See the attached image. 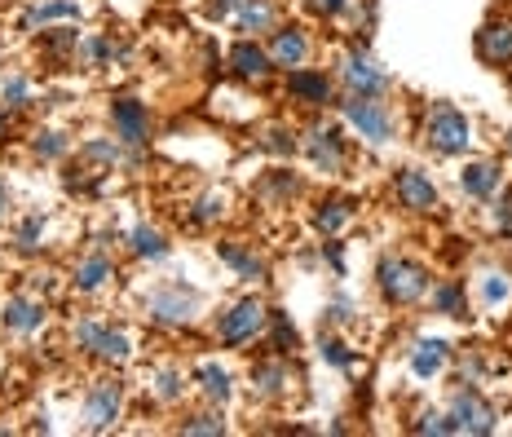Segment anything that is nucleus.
Listing matches in <instances>:
<instances>
[{
    "label": "nucleus",
    "instance_id": "39",
    "mask_svg": "<svg viewBox=\"0 0 512 437\" xmlns=\"http://www.w3.org/2000/svg\"><path fill=\"white\" fill-rule=\"evenodd\" d=\"M181 433H208V437H217V433H226V420H221V415H190V420L181 424Z\"/></svg>",
    "mask_w": 512,
    "mask_h": 437
},
{
    "label": "nucleus",
    "instance_id": "19",
    "mask_svg": "<svg viewBox=\"0 0 512 437\" xmlns=\"http://www.w3.org/2000/svg\"><path fill=\"white\" fill-rule=\"evenodd\" d=\"M287 385H292V371H287L283 354L252 367V393L256 398H279V393H287Z\"/></svg>",
    "mask_w": 512,
    "mask_h": 437
},
{
    "label": "nucleus",
    "instance_id": "23",
    "mask_svg": "<svg viewBox=\"0 0 512 437\" xmlns=\"http://www.w3.org/2000/svg\"><path fill=\"white\" fill-rule=\"evenodd\" d=\"M221 261L230 265L234 274H239V279H248V283H261L265 279V261L256 257L252 248H243V243H221Z\"/></svg>",
    "mask_w": 512,
    "mask_h": 437
},
{
    "label": "nucleus",
    "instance_id": "42",
    "mask_svg": "<svg viewBox=\"0 0 512 437\" xmlns=\"http://www.w3.org/2000/svg\"><path fill=\"white\" fill-rule=\"evenodd\" d=\"M84 155L98 159V164H115V159H120V146H115V142H89V146H84Z\"/></svg>",
    "mask_w": 512,
    "mask_h": 437
},
{
    "label": "nucleus",
    "instance_id": "26",
    "mask_svg": "<svg viewBox=\"0 0 512 437\" xmlns=\"http://www.w3.org/2000/svg\"><path fill=\"white\" fill-rule=\"evenodd\" d=\"M106 279H115V265L106 252H89L80 265H76V287L80 292H98V287H106Z\"/></svg>",
    "mask_w": 512,
    "mask_h": 437
},
{
    "label": "nucleus",
    "instance_id": "18",
    "mask_svg": "<svg viewBox=\"0 0 512 437\" xmlns=\"http://www.w3.org/2000/svg\"><path fill=\"white\" fill-rule=\"evenodd\" d=\"M499 181H504V168L495 164V159H473V164H464L460 173V186L468 199H490L499 190Z\"/></svg>",
    "mask_w": 512,
    "mask_h": 437
},
{
    "label": "nucleus",
    "instance_id": "9",
    "mask_svg": "<svg viewBox=\"0 0 512 437\" xmlns=\"http://www.w3.org/2000/svg\"><path fill=\"white\" fill-rule=\"evenodd\" d=\"M451 424H455V433H473V437H486V433H495V407L482 398L477 389H455L451 393Z\"/></svg>",
    "mask_w": 512,
    "mask_h": 437
},
{
    "label": "nucleus",
    "instance_id": "43",
    "mask_svg": "<svg viewBox=\"0 0 512 437\" xmlns=\"http://www.w3.org/2000/svg\"><path fill=\"white\" fill-rule=\"evenodd\" d=\"M305 5L314 9L318 18H336V14H345V5H349V0H305Z\"/></svg>",
    "mask_w": 512,
    "mask_h": 437
},
{
    "label": "nucleus",
    "instance_id": "27",
    "mask_svg": "<svg viewBox=\"0 0 512 437\" xmlns=\"http://www.w3.org/2000/svg\"><path fill=\"white\" fill-rule=\"evenodd\" d=\"M433 309L446 318H468V292L460 279H446V283H433Z\"/></svg>",
    "mask_w": 512,
    "mask_h": 437
},
{
    "label": "nucleus",
    "instance_id": "2",
    "mask_svg": "<svg viewBox=\"0 0 512 437\" xmlns=\"http://www.w3.org/2000/svg\"><path fill=\"white\" fill-rule=\"evenodd\" d=\"M424 142L433 146L437 155H464L473 146V124L460 106L451 102H433L429 115H424Z\"/></svg>",
    "mask_w": 512,
    "mask_h": 437
},
{
    "label": "nucleus",
    "instance_id": "6",
    "mask_svg": "<svg viewBox=\"0 0 512 437\" xmlns=\"http://www.w3.org/2000/svg\"><path fill=\"white\" fill-rule=\"evenodd\" d=\"M76 345L84 349V354H93L98 362H111V367H120V362L133 358V340H128L124 332H115V327L98 323V318L76 323Z\"/></svg>",
    "mask_w": 512,
    "mask_h": 437
},
{
    "label": "nucleus",
    "instance_id": "38",
    "mask_svg": "<svg viewBox=\"0 0 512 437\" xmlns=\"http://www.w3.org/2000/svg\"><path fill=\"white\" fill-rule=\"evenodd\" d=\"M261 146H265V151H274V155H292L296 151V137H292V129H283V124H279V129H270L261 137Z\"/></svg>",
    "mask_w": 512,
    "mask_h": 437
},
{
    "label": "nucleus",
    "instance_id": "37",
    "mask_svg": "<svg viewBox=\"0 0 512 437\" xmlns=\"http://www.w3.org/2000/svg\"><path fill=\"white\" fill-rule=\"evenodd\" d=\"M411 433H437V437H446V433H455V424H451V415H442V411H424L420 420L411 424Z\"/></svg>",
    "mask_w": 512,
    "mask_h": 437
},
{
    "label": "nucleus",
    "instance_id": "31",
    "mask_svg": "<svg viewBox=\"0 0 512 437\" xmlns=\"http://www.w3.org/2000/svg\"><path fill=\"white\" fill-rule=\"evenodd\" d=\"M270 332H274V354H296V345H301V340H296V327H292V318L287 314H279V309H270Z\"/></svg>",
    "mask_w": 512,
    "mask_h": 437
},
{
    "label": "nucleus",
    "instance_id": "47",
    "mask_svg": "<svg viewBox=\"0 0 512 437\" xmlns=\"http://www.w3.org/2000/svg\"><path fill=\"white\" fill-rule=\"evenodd\" d=\"M5 208H9V186L0 181V217H5Z\"/></svg>",
    "mask_w": 512,
    "mask_h": 437
},
{
    "label": "nucleus",
    "instance_id": "7",
    "mask_svg": "<svg viewBox=\"0 0 512 437\" xmlns=\"http://www.w3.org/2000/svg\"><path fill=\"white\" fill-rule=\"evenodd\" d=\"M124 411V385L111 376L93 380L89 393H84V429L89 433H106Z\"/></svg>",
    "mask_w": 512,
    "mask_h": 437
},
{
    "label": "nucleus",
    "instance_id": "1",
    "mask_svg": "<svg viewBox=\"0 0 512 437\" xmlns=\"http://www.w3.org/2000/svg\"><path fill=\"white\" fill-rule=\"evenodd\" d=\"M376 283H380V292L389 305H415L429 296L433 274H429V265H420L411 257H384L380 270H376Z\"/></svg>",
    "mask_w": 512,
    "mask_h": 437
},
{
    "label": "nucleus",
    "instance_id": "13",
    "mask_svg": "<svg viewBox=\"0 0 512 437\" xmlns=\"http://www.w3.org/2000/svg\"><path fill=\"white\" fill-rule=\"evenodd\" d=\"M265 53H270L274 67H287V71L305 67V58H309V36H305V27H296V23L274 27V31H270V45H265Z\"/></svg>",
    "mask_w": 512,
    "mask_h": 437
},
{
    "label": "nucleus",
    "instance_id": "44",
    "mask_svg": "<svg viewBox=\"0 0 512 437\" xmlns=\"http://www.w3.org/2000/svg\"><path fill=\"white\" fill-rule=\"evenodd\" d=\"M234 5H239V0H212V5H208V18H230Z\"/></svg>",
    "mask_w": 512,
    "mask_h": 437
},
{
    "label": "nucleus",
    "instance_id": "46",
    "mask_svg": "<svg viewBox=\"0 0 512 437\" xmlns=\"http://www.w3.org/2000/svg\"><path fill=\"white\" fill-rule=\"evenodd\" d=\"M5 137H9V111L0 106V142H5Z\"/></svg>",
    "mask_w": 512,
    "mask_h": 437
},
{
    "label": "nucleus",
    "instance_id": "30",
    "mask_svg": "<svg viewBox=\"0 0 512 437\" xmlns=\"http://www.w3.org/2000/svg\"><path fill=\"white\" fill-rule=\"evenodd\" d=\"M230 212V199H226V190H208L204 199H199L195 208H190V221L195 226H212V221H221Z\"/></svg>",
    "mask_w": 512,
    "mask_h": 437
},
{
    "label": "nucleus",
    "instance_id": "40",
    "mask_svg": "<svg viewBox=\"0 0 512 437\" xmlns=\"http://www.w3.org/2000/svg\"><path fill=\"white\" fill-rule=\"evenodd\" d=\"M27 98H31L27 76H5V102L9 106H27Z\"/></svg>",
    "mask_w": 512,
    "mask_h": 437
},
{
    "label": "nucleus",
    "instance_id": "11",
    "mask_svg": "<svg viewBox=\"0 0 512 437\" xmlns=\"http://www.w3.org/2000/svg\"><path fill=\"white\" fill-rule=\"evenodd\" d=\"M473 53L482 67H495V71L512 67V18H490L473 36Z\"/></svg>",
    "mask_w": 512,
    "mask_h": 437
},
{
    "label": "nucleus",
    "instance_id": "22",
    "mask_svg": "<svg viewBox=\"0 0 512 437\" xmlns=\"http://www.w3.org/2000/svg\"><path fill=\"white\" fill-rule=\"evenodd\" d=\"M234 18H239V31H256V36L279 27L274 0H239V5H234Z\"/></svg>",
    "mask_w": 512,
    "mask_h": 437
},
{
    "label": "nucleus",
    "instance_id": "28",
    "mask_svg": "<svg viewBox=\"0 0 512 437\" xmlns=\"http://www.w3.org/2000/svg\"><path fill=\"white\" fill-rule=\"evenodd\" d=\"M115 58H120L115 40H106V36H80L76 40V62L80 67H111Z\"/></svg>",
    "mask_w": 512,
    "mask_h": 437
},
{
    "label": "nucleus",
    "instance_id": "45",
    "mask_svg": "<svg viewBox=\"0 0 512 437\" xmlns=\"http://www.w3.org/2000/svg\"><path fill=\"white\" fill-rule=\"evenodd\" d=\"M327 261H332L336 274H345V257H340V243H327Z\"/></svg>",
    "mask_w": 512,
    "mask_h": 437
},
{
    "label": "nucleus",
    "instance_id": "32",
    "mask_svg": "<svg viewBox=\"0 0 512 437\" xmlns=\"http://www.w3.org/2000/svg\"><path fill=\"white\" fill-rule=\"evenodd\" d=\"M477 296H482V305H504L508 296H512V283H508V274H499V270H490L482 274V283H477Z\"/></svg>",
    "mask_w": 512,
    "mask_h": 437
},
{
    "label": "nucleus",
    "instance_id": "14",
    "mask_svg": "<svg viewBox=\"0 0 512 437\" xmlns=\"http://www.w3.org/2000/svg\"><path fill=\"white\" fill-rule=\"evenodd\" d=\"M393 195H398V204L411 208V212H433L437 208V186L420 173V168H398V177H393Z\"/></svg>",
    "mask_w": 512,
    "mask_h": 437
},
{
    "label": "nucleus",
    "instance_id": "15",
    "mask_svg": "<svg viewBox=\"0 0 512 437\" xmlns=\"http://www.w3.org/2000/svg\"><path fill=\"white\" fill-rule=\"evenodd\" d=\"M336 93L332 76H323V71H309V67H296L287 71V98H296L301 106H327Z\"/></svg>",
    "mask_w": 512,
    "mask_h": 437
},
{
    "label": "nucleus",
    "instance_id": "20",
    "mask_svg": "<svg viewBox=\"0 0 512 437\" xmlns=\"http://www.w3.org/2000/svg\"><path fill=\"white\" fill-rule=\"evenodd\" d=\"M451 362V345L446 340H437V336H424V340H415V349H411V371L420 380H429L437 376V371Z\"/></svg>",
    "mask_w": 512,
    "mask_h": 437
},
{
    "label": "nucleus",
    "instance_id": "29",
    "mask_svg": "<svg viewBox=\"0 0 512 437\" xmlns=\"http://www.w3.org/2000/svg\"><path fill=\"white\" fill-rule=\"evenodd\" d=\"M128 248H133V257H142V261H164L168 257V239L151 226H137L133 234H128Z\"/></svg>",
    "mask_w": 512,
    "mask_h": 437
},
{
    "label": "nucleus",
    "instance_id": "35",
    "mask_svg": "<svg viewBox=\"0 0 512 437\" xmlns=\"http://www.w3.org/2000/svg\"><path fill=\"white\" fill-rule=\"evenodd\" d=\"M181 393H186V380H181V371H159V376H155V398L159 402H177Z\"/></svg>",
    "mask_w": 512,
    "mask_h": 437
},
{
    "label": "nucleus",
    "instance_id": "33",
    "mask_svg": "<svg viewBox=\"0 0 512 437\" xmlns=\"http://www.w3.org/2000/svg\"><path fill=\"white\" fill-rule=\"evenodd\" d=\"M40 234H45V212H31V217L18 221L14 248H18V252H36V248H40Z\"/></svg>",
    "mask_w": 512,
    "mask_h": 437
},
{
    "label": "nucleus",
    "instance_id": "4",
    "mask_svg": "<svg viewBox=\"0 0 512 437\" xmlns=\"http://www.w3.org/2000/svg\"><path fill=\"white\" fill-rule=\"evenodd\" d=\"M340 115L354 133H362L371 146H384L393 137V111L380 98H362V93H345L340 102Z\"/></svg>",
    "mask_w": 512,
    "mask_h": 437
},
{
    "label": "nucleus",
    "instance_id": "16",
    "mask_svg": "<svg viewBox=\"0 0 512 437\" xmlns=\"http://www.w3.org/2000/svg\"><path fill=\"white\" fill-rule=\"evenodd\" d=\"M45 318H49V305L36 301V296H9L5 309H0V323H5L9 332H18V336L40 332V327H45Z\"/></svg>",
    "mask_w": 512,
    "mask_h": 437
},
{
    "label": "nucleus",
    "instance_id": "41",
    "mask_svg": "<svg viewBox=\"0 0 512 437\" xmlns=\"http://www.w3.org/2000/svg\"><path fill=\"white\" fill-rule=\"evenodd\" d=\"M495 226L512 239V190H504V195L495 199Z\"/></svg>",
    "mask_w": 512,
    "mask_h": 437
},
{
    "label": "nucleus",
    "instance_id": "21",
    "mask_svg": "<svg viewBox=\"0 0 512 437\" xmlns=\"http://www.w3.org/2000/svg\"><path fill=\"white\" fill-rule=\"evenodd\" d=\"M195 385H199V393H204L208 402H230L234 398V380H230V371L221 367V362H199L195 367Z\"/></svg>",
    "mask_w": 512,
    "mask_h": 437
},
{
    "label": "nucleus",
    "instance_id": "36",
    "mask_svg": "<svg viewBox=\"0 0 512 437\" xmlns=\"http://www.w3.org/2000/svg\"><path fill=\"white\" fill-rule=\"evenodd\" d=\"M318 354H323L332 367H340V371H349L354 367V354L345 349V340H336V336H323V345H318Z\"/></svg>",
    "mask_w": 512,
    "mask_h": 437
},
{
    "label": "nucleus",
    "instance_id": "17",
    "mask_svg": "<svg viewBox=\"0 0 512 437\" xmlns=\"http://www.w3.org/2000/svg\"><path fill=\"white\" fill-rule=\"evenodd\" d=\"M230 71L239 80H252V84H265L274 76V62H270V53H265L256 40H239V45L230 49Z\"/></svg>",
    "mask_w": 512,
    "mask_h": 437
},
{
    "label": "nucleus",
    "instance_id": "24",
    "mask_svg": "<svg viewBox=\"0 0 512 437\" xmlns=\"http://www.w3.org/2000/svg\"><path fill=\"white\" fill-rule=\"evenodd\" d=\"M58 18H80V5L76 0H40L23 14V31H36V27H49Z\"/></svg>",
    "mask_w": 512,
    "mask_h": 437
},
{
    "label": "nucleus",
    "instance_id": "48",
    "mask_svg": "<svg viewBox=\"0 0 512 437\" xmlns=\"http://www.w3.org/2000/svg\"><path fill=\"white\" fill-rule=\"evenodd\" d=\"M504 146H508V155H512V129H508V137H504Z\"/></svg>",
    "mask_w": 512,
    "mask_h": 437
},
{
    "label": "nucleus",
    "instance_id": "5",
    "mask_svg": "<svg viewBox=\"0 0 512 437\" xmlns=\"http://www.w3.org/2000/svg\"><path fill=\"white\" fill-rule=\"evenodd\" d=\"M270 323V309H265L261 296H243V301H234L226 314L217 318V340L230 349L248 345V340L261 336V327Z\"/></svg>",
    "mask_w": 512,
    "mask_h": 437
},
{
    "label": "nucleus",
    "instance_id": "34",
    "mask_svg": "<svg viewBox=\"0 0 512 437\" xmlns=\"http://www.w3.org/2000/svg\"><path fill=\"white\" fill-rule=\"evenodd\" d=\"M31 151H36L40 159H62V155H67V137L53 133V129H40L36 142H31Z\"/></svg>",
    "mask_w": 512,
    "mask_h": 437
},
{
    "label": "nucleus",
    "instance_id": "10",
    "mask_svg": "<svg viewBox=\"0 0 512 437\" xmlns=\"http://www.w3.org/2000/svg\"><path fill=\"white\" fill-rule=\"evenodd\" d=\"M305 155L318 173H345V137H340L336 124H314L305 133Z\"/></svg>",
    "mask_w": 512,
    "mask_h": 437
},
{
    "label": "nucleus",
    "instance_id": "8",
    "mask_svg": "<svg viewBox=\"0 0 512 437\" xmlns=\"http://www.w3.org/2000/svg\"><path fill=\"white\" fill-rule=\"evenodd\" d=\"M340 80H345L349 93H362V98H380V93L389 89V76H384L380 62L362 45L345 49V58H340Z\"/></svg>",
    "mask_w": 512,
    "mask_h": 437
},
{
    "label": "nucleus",
    "instance_id": "3",
    "mask_svg": "<svg viewBox=\"0 0 512 437\" xmlns=\"http://www.w3.org/2000/svg\"><path fill=\"white\" fill-rule=\"evenodd\" d=\"M199 314V292H190L186 283H159L146 296V318L159 327H190Z\"/></svg>",
    "mask_w": 512,
    "mask_h": 437
},
{
    "label": "nucleus",
    "instance_id": "25",
    "mask_svg": "<svg viewBox=\"0 0 512 437\" xmlns=\"http://www.w3.org/2000/svg\"><path fill=\"white\" fill-rule=\"evenodd\" d=\"M349 221H354V204H349V199H323L314 212V226H318V234H327V239H336Z\"/></svg>",
    "mask_w": 512,
    "mask_h": 437
},
{
    "label": "nucleus",
    "instance_id": "12",
    "mask_svg": "<svg viewBox=\"0 0 512 437\" xmlns=\"http://www.w3.org/2000/svg\"><path fill=\"white\" fill-rule=\"evenodd\" d=\"M111 124H115V137H120L124 146H146V137H151V111H146V102H137V98H115Z\"/></svg>",
    "mask_w": 512,
    "mask_h": 437
}]
</instances>
